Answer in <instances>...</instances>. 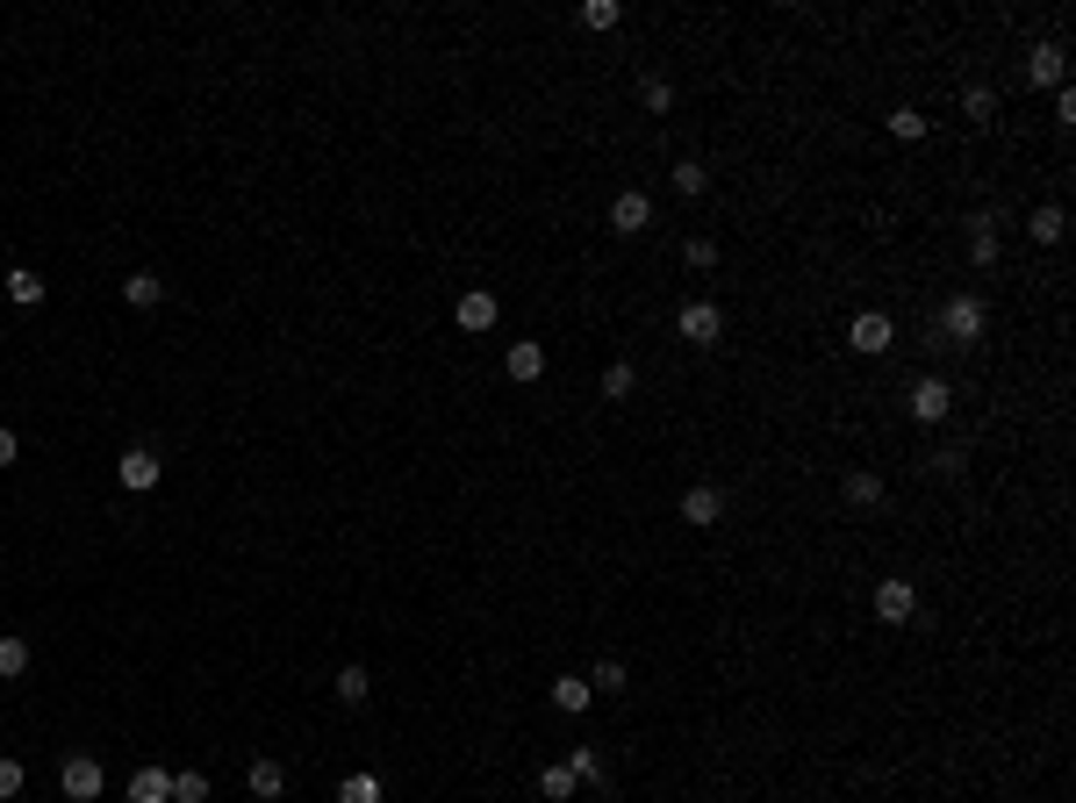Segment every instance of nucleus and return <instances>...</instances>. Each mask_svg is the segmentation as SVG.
<instances>
[{"label": "nucleus", "mask_w": 1076, "mask_h": 803, "mask_svg": "<svg viewBox=\"0 0 1076 803\" xmlns=\"http://www.w3.org/2000/svg\"><path fill=\"white\" fill-rule=\"evenodd\" d=\"M1026 230H1033V244H1062V230H1069V216H1062V208L1048 202V208H1033V216H1026Z\"/></svg>", "instance_id": "obj_20"}, {"label": "nucleus", "mask_w": 1076, "mask_h": 803, "mask_svg": "<svg viewBox=\"0 0 1076 803\" xmlns=\"http://www.w3.org/2000/svg\"><path fill=\"white\" fill-rule=\"evenodd\" d=\"M172 803H208V775L202 768H180V775H172Z\"/></svg>", "instance_id": "obj_23"}, {"label": "nucleus", "mask_w": 1076, "mask_h": 803, "mask_svg": "<svg viewBox=\"0 0 1076 803\" xmlns=\"http://www.w3.org/2000/svg\"><path fill=\"white\" fill-rule=\"evenodd\" d=\"M539 789H546V803H567V796H575V775H567V761H560V768H546V775H539Z\"/></svg>", "instance_id": "obj_26"}, {"label": "nucleus", "mask_w": 1076, "mask_h": 803, "mask_svg": "<svg viewBox=\"0 0 1076 803\" xmlns=\"http://www.w3.org/2000/svg\"><path fill=\"white\" fill-rule=\"evenodd\" d=\"M675 330H682V344H717V338H725V316H717L711 302H682Z\"/></svg>", "instance_id": "obj_5"}, {"label": "nucleus", "mask_w": 1076, "mask_h": 803, "mask_svg": "<svg viewBox=\"0 0 1076 803\" xmlns=\"http://www.w3.org/2000/svg\"><path fill=\"white\" fill-rule=\"evenodd\" d=\"M130 803H172V768H137L130 775Z\"/></svg>", "instance_id": "obj_12"}, {"label": "nucleus", "mask_w": 1076, "mask_h": 803, "mask_svg": "<svg viewBox=\"0 0 1076 803\" xmlns=\"http://www.w3.org/2000/svg\"><path fill=\"white\" fill-rule=\"evenodd\" d=\"M890 338H897V324H890L883 308H861L855 324H847V344H855V352H869V360H875V352H890Z\"/></svg>", "instance_id": "obj_4"}, {"label": "nucleus", "mask_w": 1076, "mask_h": 803, "mask_svg": "<svg viewBox=\"0 0 1076 803\" xmlns=\"http://www.w3.org/2000/svg\"><path fill=\"white\" fill-rule=\"evenodd\" d=\"M682 516H689V524H717V516H725V496H717V488H711V480H697V488H682Z\"/></svg>", "instance_id": "obj_11"}, {"label": "nucleus", "mask_w": 1076, "mask_h": 803, "mask_svg": "<svg viewBox=\"0 0 1076 803\" xmlns=\"http://www.w3.org/2000/svg\"><path fill=\"white\" fill-rule=\"evenodd\" d=\"M567 775H575V782H596V775H603V761H596L589 746H575V753H567Z\"/></svg>", "instance_id": "obj_32"}, {"label": "nucleus", "mask_w": 1076, "mask_h": 803, "mask_svg": "<svg viewBox=\"0 0 1076 803\" xmlns=\"http://www.w3.org/2000/svg\"><path fill=\"white\" fill-rule=\"evenodd\" d=\"M15 460H22V438H15L8 424H0V466H15Z\"/></svg>", "instance_id": "obj_37"}, {"label": "nucleus", "mask_w": 1076, "mask_h": 803, "mask_svg": "<svg viewBox=\"0 0 1076 803\" xmlns=\"http://www.w3.org/2000/svg\"><path fill=\"white\" fill-rule=\"evenodd\" d=\"M617 15H625L617 0H589V8H581V29H617Z\"/></svg>", "instance_id": "obj_29"}, {"label": "nucleus", "mask_w": 1076, "mask_h": 803, "mask_svg": "<svg viewBox=\"0 0 1076 803\" xmlns=\"http://www.w3.org/2000/svg\"><path fill=\"white\" fill-rule=\"evenodd\" d=\"M940 330H947V344H976L983 330H991V308H983V294H955V302L940 308Z\"/></svg>", "instance_id": "obj_1"}, {"label": "nucleus", "mask_w": 1076, "mask_h": 803, "mask_svg": "<svg viewBox=\"0 0 1076 803\" xmlns=\"http://www.w3.org/2000/svg\"><path fill=\"white\" fill-rule=\"evenodd\" d=\"M632 360H610V374H603V394H610V402H625V394H632Z\"/></svg>", "instance_id": "obj_28"}, {"label": "nucleus", "mask_w": 1076, "mask_h": 803, "mask_svg": "<svg viewBox=\"0 0 1076 803\" xmlns=\"http://www.w3.org/2000/svg\"><path fill=\"white\" fill-rule=\"evenodd\" d=\"M22 674H29V638L0 632V682H22Z\"/></svg>", "instance_id": "obj_14"}, {"label": "nucleus", "mask_w": 1076, "mask_h": 803, "mask_svg": "<svg viewBox=\"0 0 1076 803\" xmlns=\"http://www.w3.org/2000/svg\"><path fill=\"white\" fill-rule=\"evenodd\" d=\"M682 258L703 273V266H717V244H711V238H689V244H682Z\"/></svg>", "instance_id": "obj_34"}, {"label": "nucleus", "mask_w": 1076, "mask_h": 803, "mask_svg": "<svg viewBox=\"0 0 1076 803\" xmlns=\"http://www.w3.org/2000/svg\"><path fill=\"white\" fill-rule=\"evenodd\" d=\"M8 796H22V761L0 753V803H8Z\"/></svg>", "instance_id": "obj_35"}, {"label": "nucleus", "mask_w": 1076, "mask_h": 803, "mask_svg": "<svg viewBox=\"0 0 1076 803\" xmlns=\"http://www.w3.org/2000/svg\"><path fill=\"white\" fill-rule=\"evenodd\" d=\"M646 222H653V202H646L639 187H625V194L610 202V230H625V238H639Z\"/></svg>", "instance_id": "obj_9"}, {"label": "nucleus", "mask_w": 1076, "mask_h": 803, "mask_svg": "<svg viewBox=\"0 0 1076 803\" xmlns=\"http://www.w3.org/2000/svg\"><path fill=\"white\" fill-rule=\"evenodd\" d=\"M122 302H130V308H158V302H166V280H158V273H130V280H122Z\"/></svg>", "instance_id": "obj_18"}, {"label": "nucleus", "mask_w": 1076, "mask_h": 803, "mask_svg": "<svg viewBox=\"0 0 1076 803\" xmlns=\"http://www.w3.org/2000/svg\"><path fill=\"white\" fill-rule=\"evenodd\" d=\"M969 266H998V222L991 216L969 222Z\"/></svg>", "instance_id": "obj_16"}, {"label": "nucleus", "mask_w": 1076, "mask_h": 803, "mask_svg": "<svg viewBox=\"0 0 1076 803\" xmlns=\"http://www.w3.org/2000/svg\"><path fill=\"white\" fill-rule=\"evenodd\" d=\"M338 803H380V775H344Z\"/></svg>", "instance_id": "obj_24"}, {"label": "nucleus", "mask_w": 1076, "mask_h": 803, "mask_svg": "<svg viewBox=\"0 0 1076 803\" xmlns=\"http://www.w3.org/2000/svg\"><path fill=\"white\" fill-rule=\"evenodd\" d=\"M947 410H955V388H947V380H911V416H919V424H947Z\"/></svg>", "instance_id": "obj_7"}, {"label": "nucleus", "mask_w": 1076, "mask_h": 803, "mask_svg": "<svg viewBox=\"0 0 1076 803\" xmlns=\"http://www.w3.org/2000/svg\"><path fill=\"white\" fill-rule=\"evenodd\" d=\"M503 374L510 380H539L546 374V344H510V352H503Z\"/></svg>", "instance_id": "obj_13"}, {"label": "nucleus", "mask_w": 1076, "mask_h": 803, "mask_svg": "<svg viewBox=\"0 0 1076 803\" xmlns=\"http://www.w3.org/2000/svg\"><path fill=\"white\" fill-rule=\"evenodd\" d=\"M0 288H8V302H15V308H36V302H44V280H36L29 266H15V273L0 280Z\"/></svg>", "instance_id": "obj_22"}, {"label": "nucleus", "mask_w": 1076, "mask_h": 803, "mask_svg": "<svg viewBox=\"0 0 1076 803\" xmlns=\"http://www.w3.org/2000/svg\"><path fill=\"white\" fill-rule=\"evenodd\" d=\"M839 496L855 502V510H875V502H883V480H875V474H869V466H855V474L839 480Z\"/></svg>", "instance_id": "obj_15"}, {"label": "nucleus", "mask_w": 1076, "mask_h": 803, "mask_svg": "<svg viewBox=\"0 0 1076 803\" xmlns=\"http://www.w3.org/2000/svg\"><path fill=\"white\" fill-rule=\"evenodd\" d=\"M962 115H969V122H991L998 115V94H991V86H969V94H962Z\"/></svg>", "instance_id": "obj_25"}, {"label": "nucleus", "mask_w": 1076, "mask_h": 803, "mask_svg": "<svg viewBox=\"0 0 1076 803\" xmlns=\"http://www.w3.org/2000/svg\"><path fill=\"white\" fill-rule=\"evenodd\" d=\"M667 180H675V194H703V187H711V172H703L697 158H682V166L667 172Z\"/></svg>", "instance_id": "obj_27"}, {"label": "nucleus", "mask_w": 1076, "mask_h": 803, "mask_svg": "<svg viewBox=\"0 0 1076 803\" xmlns=\"http://www.w3.org/2000/svg\"><path fill=\"white\" fill-rule=\"evenodd\" d=\"M116 480L130 488V496H144V488H158V452H152V445H130V452L116 460Z\"/></svg>", "instance_id": "obj_6"}, {"label": "nucleus", "mask_w": 1076, "mask_h": 803, "mask_svg": "<svg viewBox=\"0 0 1076 803\" xmlns=\"http://www.w3.org/2000/svg\"><path fill=\"white\" fill-rule=\"evenodd\" d=\"M589 689H625V660H596V674H589Z\"/></svg>", "instance_id": "obj_33"}, {"label": "nucleus", "mask_w": 1076, "mask_h": 803, "mask_svg": "<svg viewBox=\"0 0 1076 803\" xmlns=\"http://www.w3.org/2000/svg\"><path fill=\"white\" fill-rule=\"evenodd\" d=\"M366 696H374V674H366V667H338V703H344V710H352V703H366Z\"/></svg>", "instance_id": "obj_19"}, {"label": "nucleus", "mask_w": 1076, "mask_h": 803, "mask_svg": "<svg viewBox=\"0 0 1076 803\" xmlns=\"http://www.w3.org/2000/svg\"><path fill=\"white\" fill-rule=\"evenodd\" d=\"M252 796H288V768H280V761H252Z\"/></svg>", "instance_id": "obj_21"}, {"label": "nucleus", "mask_w": 1076, "mask_h": 803, "mask_svg": "<svg viewBox=\"0 0 1076 803\" xmlns=\"http://www.w3.org/2000/svg\"><path fill=\"white\" fill-rule=\"evenodd\" d=\"M890 137L919 144V137H926V115H919V108H897V115H890Z\"/></svg>", "instance_id": "obj_30"}, {"label": "nucleus", "mask_w": 1076, "mask_h": 803, "mask_svg": "<svg viewBox=\"0 0 1076 803\" xmlns=\"http://www.w3.org/2000/svg\"><path fill=\"white\" fill-rule=\"evenodd\" d=\"M875 617H883V624H911V617H919V588H911L905 574H890V582L875 588Z\"/></svg>", "instance_id": "obj_3"}, {"label": "nucleus", "mask_w": 1076, "mask_h": 803, "mask_svg": "<svg viewBox=\"0 0 1076 803\" xmlns=\"http://www.w3.org/2000/svg\"><path fill=\"white\" fill-rule=\"evenodd\" d=\"M58 789H65L72 803H94V796H101V789H108V768H101V761H94V753H72L65 768H58Z\"/></svg>", "instance_id": "obj_2"}, {"label": "nucleus", "mask_w": 1076, "mask_h": 803, "mask_svg": "<svg viewBox=\"0 0 1076 803\" xmlns=\"http://www.w3.org/2000/svg\"><path fill=\"white\" fill-rule=\"evenodd\" d=\"M639 101H646V115H667V108H675V86H667V80H646V86H639Z\"/></svg>", "instance_id": "obj_31"}, {"label": "nucleus", "mask_w": 1076, "mask_h": 803, "mask_svg": "<svg viewBox=\"0 0 1076 803\" xmlns=\"http://www.w3.org/2000/svg\"><path fill=\"white\" fill-rule=\"evenodd\" d=\"M452 316H460V330H496V316H503V302L488 288H467L460 294V308H452Z\"/></svg>", "instance_id": "obj_8"}, {"label": "nucleus", "mask_w": 1076, "mask_h": 803, "mask_svg": "<svg viewBox=\"0 0 1076 803\" xmlns=\"http://www.w3.org/2000/svg\"><path fill=\"white\" fill-rule=\"evenodd\" d=\"M1055 122H1062V130L1076 122V94H1069V86H1055Z\"/></svg>", "instance_id": "obj_36"}, {"label": "nucleus", "mask_w": 1076, "mask_h": 803, "mask_svg": "<svg viewBox=\"0 0 1076 803\" xmlns=\"http://www.w3.org/2000/svg\"><path fill=\"white\" fill-rule=\"evenodd\" d=\"M1062 44H1033V51H1026V86H1062Z\"/></svg>", "instance_id": "obj_10"}, {"label": "nucleus", "mask_w": 1076, "mask_h": 803, "mask_svg": "<svg viewBox=\"0 0 1076 803\" xmlns=\"http://www.w3.org/2000/svg\"><path fill=\"white\" fill-rule=\"evenodd\" d=\"M553 703H560L567 718H581V710H589V703H596V689L581 682V674H560V682H553Z\"/></svg>", "instance_id": "obj_17"}]
</instances>
